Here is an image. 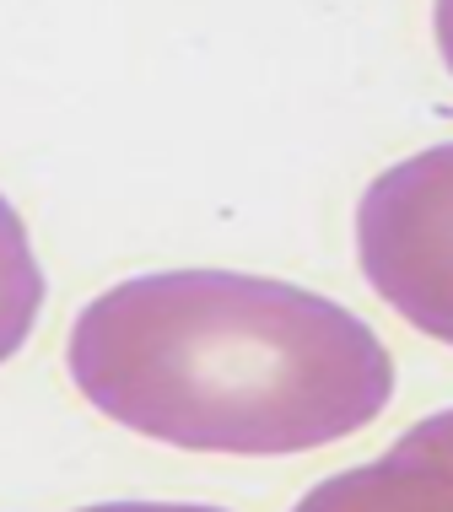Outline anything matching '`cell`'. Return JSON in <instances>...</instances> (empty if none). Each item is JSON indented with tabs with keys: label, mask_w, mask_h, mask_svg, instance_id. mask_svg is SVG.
<instances>
[{
	"label": "cell",
	"mask_w": 453,
	"mask_h": 512,
	"mask_svg": "<svg viewBox=\"0 0 453 512\" xmlns=\"http://www.w3.org/2000/svg\"><path fill=\"white\" fill-rule=\"evenodd\" d=\"M65 367L98 415L184 453L286 459L373 426L394 356L367 318L238 270H157L76 313Z\"/></svg>",
	"instance_id": "obj_1"
},
{
	"label": "cell",
	"mask_w": 453,
	"mask_h": 512,
	"mask_svg": "<svg viewBox=\"0 0 453 512\" xmlns=\"http://www.w3.org/2000/svg\"><path fill=\"white\" fill-rule=\"evenodd\" d=\"M362 270L394 313L416 329L448 335L443 318V254H448V146L400 162L362 195L356 216Z\"/></svg>",
	"instance_id": "obj_2"
},
{
	"label": "cell",
	"mask_w": 453,
	"mask_h": 512,
	"mask_svg": "<svg viewBox=\"0 0 453 512\" xmlns=\"http://www.w3.org/2000/svg\"><path fill=\"white\" fill-rule=\"evenodd\" d=\"M44 292L49 286H44V270H38L33 243H27V227H22L17 205L0 195V367L33 335Z\"/></svg>",
	"instance_id": "obj_3"
}]
</instances>
